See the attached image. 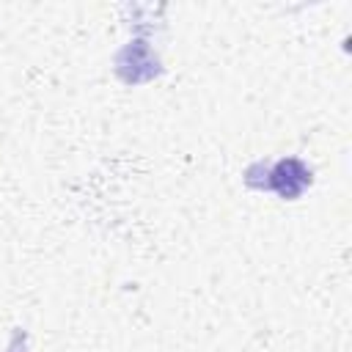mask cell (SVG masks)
Returning a JSON list of instances; mask_svg holds the SVG:
<instances>
[{
  "label": "cell",
  "instance_id": "cell-1",
  "mask_svg": "<svg viewBox=\"0 0 352 352\" xmlns=\"http://www.w3.org/2000/svg\"><path fill=\"white\" fill-rule=\"evenodd\" d=\"M261 187L275 190L286 201H294V198L302 195L305 187H311V170H308V165L302 160L283 157V160H278L275 165L267 168V179H264Z\"/></svg>",
  "mask_w": 352,
  "mask_h": 352
},
{
  "label": "cell",
  "instance_id": "cell-2",
  "mask_svg": "<svg viewBox=\"0 0 352 352\" xmlns=\"http://www.w3.org/2000/svg\"><path fill=\"white\" fill-rule=\"evenodd\" d=\"M6 352H28V333L25 330H14V336H11V341H8V349Z\"/></svg>",
  "mask_w": 352,
  "mask_h": 352
}]
</instances>
